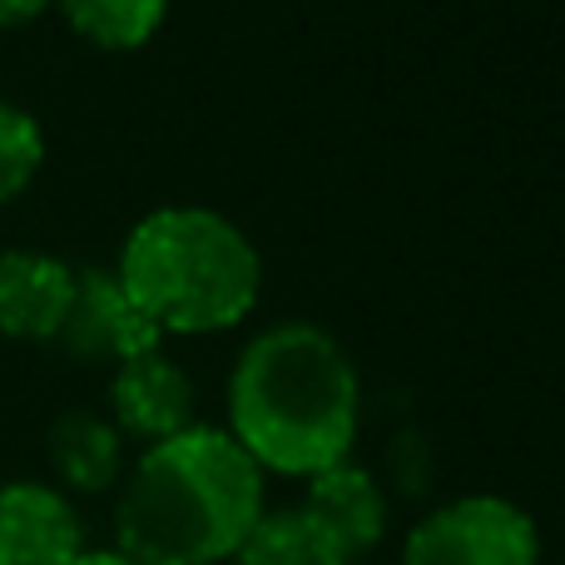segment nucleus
<instances>
[{
    "label": "nucleus",
    "instance_id": "39448f33",
    "mask_svg": "<svg viewBox=\"0 0 565 565\" xmlns=\"http://www.w3.org/2000/svg\"><path fill=\"white\" fill-rule=\"evenodd\" d=\"M60 348L75 362H105L119 367L129 358H145L164 342V332L135 308V298L125 292V282L115 278V268H79L75 274V302L65 312L60 328Z\"/></svg>",
    "mask_w": 565,
    "mask_h": 565
},
{
    "label": "nucleus",
    "instance_id": "f8f14e48",
    "mask_svg": "<svg viewBox=\"0 0 565 565\" xmlns=\"http://www.w3.org/2000/svg\"><path fill=\"white\" fill-rule=\"evenodd\" d=\"M79 40L99 50H139L159 35L169 0H55Z\"/></svg>",
    "mask_w": 565,
    "mask_h": 565
},
{
    "label": "nucleus",
    "instance_id": "2eb2a0df",
    "mask_svg": "<svg viewBox=\"0 0 565 565\" xmlns=\"http://www.w3.org/2000/svg\"><path fill=\"white\" fill-rule=\"evenodd\" d=\"M70 565H135V561H129L125 551H115V546H109V551H89V546H85Z\"/></svg>",
    "mask_w": 565,
    "mask_h": 565
},
{
    "label": "nucleus",
    "instance_id": "1a4fd4ad",
    "mask_svg": "<svg viewBox=\"0 0 565 565\" xmlns=\"http://www.w3.org/2000/svg\"><path fill=\"white\" fill-rule=\"evenodd\" d=\"M302 511H308L322 536L342 551V561H362L387 536V497H382V481L372 477L367 467H358L352 457L318 471V477H308Z\"/></svg>",
    "mask_w": 565,
    "mask_h": 565
},
{
    "label": "nucleus",
    "instance_id": "ddd939ff",
    "mask_svg": "<svg viewBox=\"0 0 565 565\" xmlns=\"http://www.w3.org/2000/svg\"><path fill=\"white\" fill-rule=\"evenodd\" d=\"M40 164H45V135H40L35 115L0 99V204L25 194Z\"/></svg>",
    "mask_w": 565,
    "mask_h": 565
},
{
    "label": "nucleus",
    "instance_id": "f257e3e1",
    "mask_svg": "<svg viewBox=\"0 0 565 565\" xmlns=\"http://www.w3.org/2000/svg\"><path fill=\"white\" fill-rule=\"evenodd\" d=\"M362 377L348 348L318 322H274L234 362L228 437L274 477H318L352 457Z\"/></svg>",
    "mask_w": 565,
    "mask_h": 565
},
{
    "label": "nucleus",
    "instance_id": "9b49d317",
    "mask_svg": "<svg viewBox=\"0 0 565 565\" xmlns=\"http://www.w3.org/2000/svg\"><path fill=\"white\" fill-rule=\"evenodd\" d=\"M228 561L234 565H348L342 551L322 536L318 521L302 507L264 511L258 526L238 541V551Z\"/></svg>",
    "mask_w": 565,
    "mask_h": 565
},
{
    "label": "nucleus",
    "instance_id": "0eeeda50",
    "mask_svg": "<svg viewBox=\"0 0 565 565\" xmlns=\"http://www.w3.org/2000/svg\"><path fill=\"white\" fill-rule=\"evenodd\" d=\"M85 551L75 501L45 481L0 487V565H70Z\"/></svg>",
    "mask_w": 565,
    "mask_h": 565
},
{
    "label": "nucleus",
    "instance_id": "423d86ee",
    "mask_svg": "<svg viewBox=\"0 0 565 565\" xmlns=\"http://www.w3.org/2000/svg\"><path fill=\"white\" fill-rule=\"evenodd\" d=\"M194 377L159 348L119 362L109 377V422L119 427V437H135L145 447L194 427Z\"/></svg>",
    "mask_w": 565,
    "mask_h": 565
},
{
    "label": "nucleus",
    "instance_id": "20e7f679",
    "mask_svg": "<svg viewBox=\"0 0 565 565\" xmlns=\"http://www.w3.org/2000/svg\"><path fill=\"white\" fill-rule=\"evenodd\" d=\"M402 565H541L536 521L507 497H457L402 541Z\"/></svg>",
    "mask_w": 565,
    "mask_h": 565
},
{
    "label": "nucleus",
    "instance_id": "9d476101",
    "mask_svg": "<svg viewBox=\"0 0 565 565\" xmlns=\"http://www.w3.org/2000/svg\"><path fill=\"white\" fill-rule=\"evenodd\" d=\"M45 451L65 497H105L125 481V437H119L115 422L89 407L55 417Z\"/></svg>",
    "mask_w": 565,
    "mask_h": 565
},
{
    "label": "nucleus",
    "instance_id": "f03ea898",
    "mask_svg": "<svg viewBox=\"0 0 565 565\" xmlns=\"http://www.w3.org/2000/svg\"><path fill=\"white\" fill-rule=\"evenodd\" d=\"M264 516V471L224 427L154 441L119 481L115 551L135 565H218Z\"/></svg>",
    "mask_w": 565,
    "mask_h": 565
},
{
    "label": "nucleus",
    "instance_id": "dca6fc26",
    "mask_svg": "<svg viewBox=\"0 0 565 565\" xmlns=\"http://www.w3.org/2000/svg\"><path fill=\"white\" fill-rule=\"evenodd\" d=\"M348 565H362V561H348Z\"/></svg>",
    "mask_w": 565,
    "mask_h": 565
},
{
    "label": "nucleus",
    "instance_id": "7ed1b4c3",
    "mask_svg": "<svg viewBox=\"0 0 565 565\" xmlns=\"http://www.w3.org/2000/svg\"><path fill=\"white\" fill-rule=\"evenodd\" d=\"M115 278L164 338H204L238 328L258 308L264 258L218 209L169 204L129 228Z\"/></svg>",
    "mask_w": 565,
    "mask_h": 565
},
{
    "label": "nucleus",
    "instance_id": "6e6552de",
    "mask_svg": "<svg viewBox=\"0 0 565 565\" xmlns=\"http://www.w3.org/2000/svg\"><path fill=\"white\" fill-rule=\"evenodd\" d=\"M75 274L65 258L40 248L0 254V332L15 342H55L75 302Z\"/></svg>",
    "mask_w": 565,
    "mask_h": 565
},
{
    "label": "nucleus",
    "instance_id": "4468645a",
    "mask_svg": "<svg viewBox=\"0 0 565 565\" xmlns=\"http://www.w3.org/2000/svg\"><path fill=\"white\" fill-rule=\"evenodd\" d=\"M55 0H0V30H20L30 20H40Z\"/></svg>",
    "mask_w": 565,
    "mask_h": 565
}]
</instances>
